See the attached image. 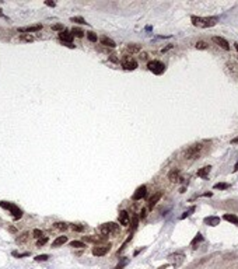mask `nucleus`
I'll return each instance as SVG.
<instances>
[{"instance_id": "obj_1", "label": "nucleus", "mask_w": 238, "mask_h": 269, "mask_svg": "<svg viewBox=\"0 0 238 269\" xmlns=\"http://www.w3.org/2000/svg\"><path fill=\"white\" fill-rule=\"evenodd\" d=\"M191 21L195 27H200V28H210L217 24L219 18L217 17H198V15H192Z\"/></svg>"}, {"instance_id": "obj_2", "label": "nucleus", "mask_w": 238, "mask_h": 269, "mask_svg": "<svg viewBox=\"0 0 238 269\" xmlns=\"http://www.w3.org/2000/svg\"><path fill=\"white\" fill-rule=\"evenodd\" d=\"M200 150H202V144H200V143L192 144V146H189L185 152H184V157H185L186 160H193V158H196L199 156Z\"/></svg>"}, {"instance_id": "obj_3", "label": "nucleus", "mask_w": 238, "mask_h": 269, "mask_svg": "<svg viewBox=\"0 0 238 269\" xmlns=\"http://www.w3.org/2000/svg\"><path fill=\"white\" fill-rule=\"evenodd\" d=\"M0 206L3 207V209H7V210H10V213L13 215V217L17 220V219H21L23 217V210L18 207V206L13 205V203H9V202H0Z\"/></svg>"}, {"instance_id": "obj_4", "label": "nucleus", "mask_w": 238, "mask_h": 269, "mask_svg": "<svg viewBox=\"0 0 238 269\" xmlns=\"http://www.w3.org/2000/svg\"><path fill=\"white\" fill-rule=\"evenodd\" d=\"M147 67H148V70L153 72L154 74H162V73L165 72V64L161 63L160 60H151V62H148Z\"/></svg>"}, {"instance_id": "obj_5", "label": "nucleus", "mask_w": 238, "mask_h": 269, "mask_svg": "<svg viewBox=\"0 0 238 269\" xmlns=\"http://www.w3.org/2000/svg\"><path fill=\"white\" fill-rule=\"evenodd\" d=\"M100 231L104 234V235H108L109 233H118L119 231V224H116V223H112V221H109V223H105V224H102L101 227H100Z\"/></svg>"}, {"instance_id": "obj_6", "label": "nucleus", "mask_w": 238, "mask_h": 269, "mask_svg": "<svg viewBox=\"0 0 238 269\" xmlns=\"http://www.w3.org/2000/svg\"><path fill=\"white\" fill-rule=\"evenodd\" d=\"M122 66H123L125 70H134L137 67V62H136V59H133L132 56H123Z\"/></svg>"}, {"instance_id": "obj_7", "label": "nucleus", "mask_w": 238, "mask_h": 269, "mask_svg": "<svg viewBox=\"0 0 238 269\" xmlns=\"http://www.w3.org/2000/svg\"><path fill=\"white\" fill-rule=\"evenodd\" d=\"M146 195H147V186L142 185V186H139L136 189V192L133 193V201H140V199L146 198Z\"/></svg>"}, {"instance_id": "obj_8", "label": "nucleus", "mask_w": 238, "mask_h": 269, "mask_svg": "<svg viewBox=\"0 0 238 269\" xmlns=\"http://www.w3.org/2000/svg\"><path fill=\"white\" fill-rule=\"evenodd\" d=\"M59 38H60V41L63 42V44H72V41H73V34H72V31H67V30H63L60 34H59Z\"/></svg>"}, {"instance_id": "obj_9", "label": "nucleus", "mask_w": 238, "mask_h": 269, "mask_svg": "<svg viewBox=\"0 0 238 269\" xmlns=\"http://www.w3.org/2000/svg\"><path fill=\"white\" fill-rule=\"evenodd\" d=\"M213 42H216L221 49H224V51H230V44H228L227 39H224L223 37H213Z\"/></svg>"}, {"instance_id": "obj_10", "label": "nucleus", "mask_w": 238, "mask_h": 269, "mask_svg": "<svg viewBox=\"0 0 238 269\" xmlns=\"http://www.w3.org/2000/svg\"><path fill=\"white\" fill-rule=\"evenodd\" d=\"M109 251V245H101V247H94L93 254L95 256H104Z\"/></svg>"}, {"instance_id": "obj_11", "label": "nucleus", "mask_w": 238, "mask_h": 269, "mask_svg": "<svg viewBox=\"0 0 238 269\" xmlns=\"http://www.w3.org/2000/svg\"><path fill=\"white\" fill-rule=\"evenodd\" d=\"M129 221H130V216H129V213H128L126 210L119 212V223H120L122 226H128Z\"/></svg>"}, {"instance_id": "obj_12", "label": "nucleus", "mask_w": 238, "mask_h": 269, "mask_svg": "<svg viewBox=\"0 0 238 269\" xmlns=\"http://www.w3.org/2000/svg\"><path fill=\"white\" fill-rule=\"evenodd\" d=\"M161 196H162V192H156L150 199H148V207L150 209H153L154 206L157 205V202H158L160 199H161Z\"/></svg>"}, {"instance_id": "obj_13", "label": "nucleus", "mask_w": 238, "mask_h": 269, "mask_svg": "<svg viewBox=\"0 0 238 269\" xmlns=\"http://www.w3.org/2000/svg\"><path fill=\"white\" fill-rule=\"evenodd\" d=\"M179 174H181V170H179V168H174L171 172L168 174V179H170L171 182H178L179 178H181Z\"/></svg>"}, {"instance_id": "obj_14", "label": "nucleus", "mask_w": 238, "mask_h": 269, "mask_svg": "<svg viewBox=\"0 0 238 269\" xmlns=\"http://www.w3.org/2000/svg\"><path fill=\"white\" fill-rule=\"evenodd\" d=\"M42 30V25H32V27H21L18 28V32H37Z\"/></svg>"}, {"instance_id": "obj_15", "label": "nucleus", "mask_w": 238, "mask_h": 269, "mask_svg": "<svg viewBox=\"0 0 238 269\" xmlns=\"http://www.w3.org/2000/svg\"><path fill=\"white\" fill-rule=\"evenodd\" d=\"M205 223L209 224V226H212V227H214V226L220 224V217H217V216H209V217L205 219Z\"/></svg>"}, {"instance_id": "obj_16", "label": "nucleus", "mask_w": 238, "mask_h": 269, "mask_svg": "<svg viewBox=\"0 0 238 269\" xmlns=\"http://www.w3.org/2000/svg\"><path fill=\"white\" fill-rule=\"evenodd\" d=\"M210 168H212L210 166H205L203 168H200L198 171V177H200V178H207V175H209V172H210Z\"/></svg>"}, {"instance_id": "obj_17", "label": "nucleus", "mask_w": 238, "mask_h": 269, "mask_svg": "<svg viewBox=\"0 0 238 269\" xmlns=\"http://www.w3.org/2000/svg\"><path fill=\"white\" fill-rule=\"evenodd\" d=\"M126 51L130 52V53H137V52L142 51V46L137 45V44H129V45L126 46Z\"/></svg>"}, {"instance_id": "obj_18", "label": "nucleus", "mask_w": 238, "mask_h": 269, "mask_svg": "<svg viewBox=\"0 0 238 269\" xmlns=\"http://www.w3.org/2000/svg\"><path fill=\"white\" fill-rule=\"evenodd\" d=\"M101 44L105 45V46H109V48H115L116 46V44L111 38H108V37H101Z\"/></svg>"}, {"instance_id": "obj_19", "label": "nucleus", "mask_w": 238, "mask_h": 269, "mask_svg": "<svg viewBox=\"0 0 238 269\" xmlns=\"http://www.w3.org/2000/svg\"><path fill=\"white\" fill-rule=\"evenodd\" d=\"M223 219H224V220H227V221H230V223H233V224H235V226H238V217L235 216V215L225 213L224 216H223Z\"/></svg>"}, {"instance_id": "obj_20", "label": "nucleus", "mask_w": 238, "mask_h": 269, "mask_svg": "<svg viewBox=\"0 0 238 269\" xmlns=\"http://www.w3.org/2000/svg\"><path fill=\"white\" fill-rule=\"evenodd\" d=\"M66 241H67L66 235H60V237H57V238L52 243V247H60V245H63Z\"/></svg>"}, {"instance_id": "obj_21", "label": "nucleus", "mask_w": 238, "mask_h": 269, "mask_svg": "<svg viewBox=\"0 0 238 269\" xmlns=\"http://www.w3.org/2000/svg\"><path fill=\"white\" fill-rule=\"evenodd\" d=\"M200 241H203V235L199 233V234H196V237L192 240V243H191V245H192V248L193 250H196V244H199Z\"/></svg>"}, {"instance_id": "obj_22", "label": "nucleus", "mask_w": 238, "mask_h": 269, "mask_svg": "<svg viewBox=\"0 0 238 269\" xmlns=\"http://www.w3.org/2000/svg\"><path fill=\"white\" fill-rule=\"evenodd\" d=\"M72 34H73V37H77V38H83V37H84V31L80 30V28H77V27H74V28L72 30Z\"/></svg>"}, {"instance_id": "obj_23", "label": "nucleus", "mask_w": 238, "mask_h": 269, "mask_svg": "<svg viewBox=\"0 0 238 269\" xmlns=\"http://www.w3.org/2000/svg\"><path fill=\"white\" fill-rule=\"evenodd\" d=\"M230 186V184H227V182H219V184H214V189H227Z\"/></svg>"}, {"instance_id": "obj_24", "label": "nucleus", "mask_w": 238, "mask_h": 269, "mask_svg": "<svg viewBox=\"0 0 238 269\" xmlns=\"http://www.w3.org/2000/svg\"><path fill=\"white\" fill-rule=\"evenodd\" d=\"M195 46H196V49H207V48H209V45H207L205 41H198V42L195 44Z\"/></svg>"}, {"instance_id": "obj_25", "label": "nucleus", "mask_w": 238, "mask_h": 269, "mask_svg": "<svg viewBox=\"0 0 238 269\" xmlns=\"http://www.w3.org/2000/svg\"><path fill=\"white\" fill-rule=\"evenodd\" d=\"M195 210H196V207H195V206H191V207H189V209L186 210L185 213H184V215L181 216V219H186V217H189V216H191V215H192V213H193Z\"/></svg>"}, {"instance_id": "obj_26", "label": "nucleus", "mask_w": 238, "mask_h": 269, "mask_svg": "<svg viewBox=\"0 0 238 269\" xmlns=\"http://www.w3.org/2000/svg\"><path fill=\"white\" fill-rule=\"evenodd\" d=\"M70 247H73V248H84L86 244L83 243V241H72V243H70Z\"/></svg>"}, {"instance_id": "obj_27", "label": "nucleus", "mask_w": 238, "mask_h": 269, "mask_svg": "<svg viewBox=\"0 0 238 269\" xmlns=\"http://www.w3.org/2000/svg\"><path fill=\"white\" fill-rule=\"evenodd\" d=\"M55 227L56 229H59V230H66L67 227V223H63V221H57V223H55Z\"/></svg>"}, {"instance_id": "obj_28", "label": "nucleus", "mask_w": 238, "mask_h": 269, "mask_svg": "<svg viewBox=\"0 0 238 269\" xmlns=\"http://www.w3.org/2000/svg\"><path fill=\"white\" fill-rule=\"evenodd\" d=\"M70 21H72V23H79V24H87L86 20H84L83 17H72Z\"/></svg>"}, {"instance_id": "obj_29", "label": "nucleus", "mask_w": 238, "mask_h": 269, "mask_svg": "<svg viewBox=\"0 0 238 269\" xmlns=\"http://www.w3.org/2000/svg\"><path fill=\"white\" fill-rule=\"evenodd\" d=\"M87 38H88V41H90V42H97V39H98V38H97V35H95L94 32H91V31H90V32H87Z\"/></svg>"}, {"instance_id": "obj_30", "label": "nucleus", "mask_w": 238, "mask_h": 269, "mask_svg": "<svg viewBox=\"0 0 238 269\" xmlns=\"http://www.w3.org/2000/svg\"><path fill=\"white\" fill-rule=\"evenodd\" d=\"M32 235H34L35 238H41V237H43V233L41 230H38V229H35V230L32 231Z\"/></svg>"}, {"instance_id": "obj_31", "label": "nucleus", "mask_w": 238, "mask_h": 269, "mask_svg": "<svg viewBox=\"0 0 238 269\" xmlns=\"http://www.w3.org/2000/svg\"><path fill=\"white\" fill-rule=\"evenodd\" d=\"M29 252H17V251H13V256H17V258H23V256H28Z\"/></svg>"}, {"instance_id": "obj_32", "label": "nucleus", "mask_w": 238, "mask_h": 269, "mask_svg": "<svg viewBox=\"0 0 238 269\" xmlns=\"http://www.w3.org/2000/svg\"><path fill=\"white\" fill-rule=\"evenodd\" d=\"M46 241H48V237H41V238H38V243H37V245H38V247H42V245H45V244H46Z\"/></svg>"}, {"instance_id": "obj_33", "label": "nucleus", "mask_w": 238, "mask_h": 269, "mask_svg": "<svg viewBox=\"0 0 238 269\" xmlns=\"http://www.w3.org/2000/svg\"><path fill=\"white\" fill-rule=\"evenodd\" d=\"M128 262H129V259H128V258H123V259H122V261H120V262L118 264L116 269H122L123 266H125V265H126V264H128Z\"/></svg>"}, {"instance_id": "obj_34", "label": "nucleus", "mask_w": 238, "mask_h": 269, "mask_svg": "<svg viewBox=\"0 0 238 269\" xmlns=\"http://www.w3.org/2000/svg\"><path fill=\"white\" fill-rule=\"evenodd\" d=\"M72 229L74 231H84V226H80V224H72Z\"/></svg>"}, {"instance_id": "obj_35", "label": "nucleus", "mask_w": 238, "mask_h": 269, "mask_svg": "<svg viewBox=\"0 0 238 269\" xmlns=\"http://www.w3.org/2000/svg\"><path fill=\"white\" fill-rule=\"evenodd\" d=\"M48 258H49V255L42 254V255H37V256H35V261H38V262H39V261H46Z\"/></svg>"}, {"instance_id": "obj_36", "label": "nucleus", "mask_w": 238, "mask_h": 269, "mask_svg": "<svg viewBox=\"0 0 238 269\" xmlns=\"http://www.w3.org/2000/svg\"><path fill=\"white\" fill-rule=\"evenodd\" d=\"M137 224H139V216H134L132 220V230H134L137 227Z\"/></svg>"}, {"instance_id": "obj_37", "label": "nucleus", "mask_w": 238, "mask_h": 269, "mask_svg": "<svg viewBox=\"0 0 238 269\" xmlns=\"http://www.w3.org/2000/svg\"><path fill=\"white\" fill-rule=\"evenodd\" d=\"M146 216H147V209H146V207H143V209L140 210V215H139V219H146Z\"/></svg>"}, {"instance_id": "obj_38", "label": "nucleus", "mask_w": 238, "mask_h": 269, "mask_svg": "<svg viewBox=\"0 0 238 269\" xmlns=\"http://www.w3.org/2000/svg\"><path fill=\"white\" fill-rule=\"evenodd\" d=\"M52 30L53 31H63V25L62 24H55V25H52Z\"/></svg>"}, {"instance_id": "obj_39", "label": "nucleus", "mask_w": 238, "mask_h": 269, "mask_svg": "<svg viewBox=\"0 0 238 269\" xmlns=\"http://www.w3.org/2000/svg\"><path fill=\"white\" fill-rule=\"evenodd\" d=\"M45 4H46V6H49V7H55V6H56V3H55V1H51V0H46V1H45Z\"/></svg>"}, {"instance_id": "obj_40", "label": "nucleus", "mask_w": 238, "mask_h": 269, "mask_svg": "<svg viewBox=\"0 0 238 269\" xmlns=\"http://www.w3.org/2000/svg\"><path fill=\"white\" fill-rule=\"evenodd\" d=\"M140 59H142V60H147V59H148V55H147L146 52H143V53L140 55Z\"/></svg>"}, {"instance_id": "obj_41", "label": "nucleus", "mask_w": 238, "mask_h": 269, "mask_svg": "<svg viewBox=\"0 0 238 269\" xmlns=\"http://www.w3.org/2000/svg\"><path fill=\"white\" fill-rule=\"evenodd\" d=\"M23 39H24V41H29V42H31L34 38H32L31 35H24V37H23Z\"/></svg>"}, {"instance_id": "obj_42", "label": "nucleus", "mask_w": 238, "mask_h": 269, "mask_svg": "<svg viewBox=\"0 0 238 269\" xmlns=\"http://www.w3.org/2000/svg\"><path fill=\"white\" fill-rule=\"evenodd\" d=\"M109 59H111V60H112V62H115V63H116V62H119L118 59H116V58H115V55H111V56H109Z\"/></svg>"}, {"instance_id": "obj_43", "label": "nucleus", "mask_w": 238, "mask_h": 269, "mask_svg": "<svg viewBox=\"0 0 238 269\" xmlns=\"http://www.w3.org/2000/svg\"><path fill=\"white\" fill-rule=\"evenodd\" d=\"M171 48H172V45H168V46H167V48H164V49H162V51H161V52H162V53H164V52L170 51V49H171Z\"/></svg>"}, {"instance_id": "obj_44", "label": "nucleus", "mask_w": 238, "mask_h": 269, "mask_svg": "<svg viewBox=\"0 0 238 269\" xmlns=\"http://www.w3.org/2000/svg\"><path fill=\"white\" fill-rule=\"evenodd\" d=\"M234 172H237L238 171V160H237V163H235V166H234V170H233Z\"/></svg>"}, {"instance_id": "obj_45", "label": "nucleus", "mask_w": 238, "mask_h": 269, "mask_svg": "<svg viewBox=\"0 0 238 269\" xmlns=\"http://www.w3.org/2000/svg\"><path fill=\"white\" fill-rule=\"evenodd\" d=\"M168 266H170V265L167 264V265H162V266H160V268H157V269H167V268H168Z\"/></svg>"}, {"instance_id": "obj_46", "label": "nucleus", "mask_w": 238, "mask_h": 269, "mask_svg": "<svg viewBox=\"0 0 238 269\" xmlns=\"http://www.w3.org/2000/svg\"><path fill=\"white\" fill-rule=\"evenodd\" d=\"M231 143H233V144H235V143H238V138H234V139L231 140Z\"/></svg>"}, {"instance_id": "obj_47", "label": "nucleus", "mask_w": 238, "mask_h": 269, "mask_svg": "<svg viewBox=\"0 0 238 269\" xmlns=\"http://www.w3.org/2000/svg\"><path fill=\"white\" fill-rule=\"evenodd\" d=\"M213 193L212 192H206V193H203V196H212Z\"/></svg>"}, {"instance_id": "obj_48", "label": "nucleus", "mask_w": 238, "mask_h": 269, "mask_svg": "<svg viewBox=\"0 0 238 269\" xmlns=\"http://www.w3.org/2000/svg\"><path fill=\"white\" fill-rule=\"evenodd\" d=\"M185 191H186V188H185V186H182V188H181V191H179V192H181V193H184V192H185Z\"/></svg>"}, {"instance_id": "obj_49", "label": "nucleus", "mask_w": 238, "mask_h": 269, "mask_svg": "<svg viewBox=\"0 0 238 269\" xmlns=\"http://www.w3.org/2000/svg\"><path fill=\"white\" fill-rule=\"evenodd\" d=\"M234 46H235V49H237V51H238V44H237V42L234 44Z\"/></svg>"}]
</instances>
